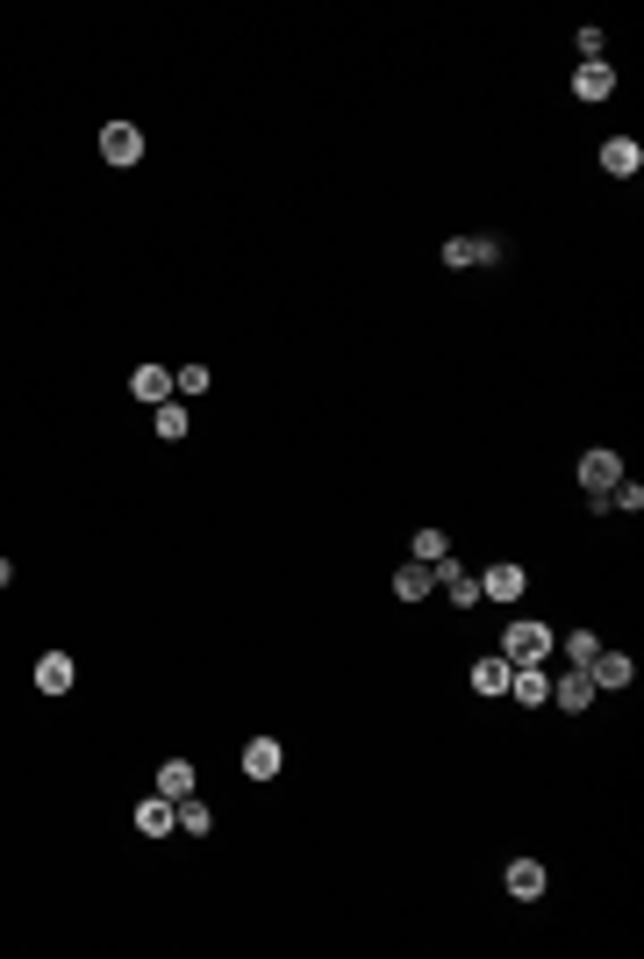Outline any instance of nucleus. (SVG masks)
Segmentation results:
<instances>
[{
  "label": "nucleus",
  "instance_id": "obj_4",
  "mask_svg": "<svg viewBox=\"0 0 644 959\" xmlns=\"http://www.w3.org/2000/svg\"><path fill=\"white\" fill-rule=\"evenodd\" d=\"M101 158H108V165H136V158H144V129H136V122H108V129H101Z\"/></svg>",
  "mask_w": 644,
  "mask_h": 959
},
{
  "label": "nucleus",
  "instance_id": "obj_25",
  "mask_svg": "<svg viewBox=\"0 0 644 959\" xmlns=\"http://www.w3.org/2000/svg\"><path fill=\"white\" fill-rule=\"evenodd\" d=\"M8 581H15V565H8V559H0V587H8Z\"/></svg>",
  "mask_w": 644,
  "mask_h": 959
},
{
  "label": "nucleus",
  "instance_id": "obj_16",
  "mask_svg": "<svg viewBox=\"0 0 644 959\" xmlns=\"http://www.w3.org/2000/svg\"><path fill=\"white\" fill-rule=\"evenodd\" d=\"M509 687H516V702H530V709L552 702V673H544V667H516V673H509Z\"/></svg>",
  "mask_w": 644,
  "mask_h": 959
},
{
  "label": "nucleus",
  "instance_id": "obj_13",
  "mask_svg": "<svg viewBox=\"0 0 644 959\" xmlns=\"http://www.w3.org/2000/svg\"><path fill=\"white\" fill-rule=\"evenodd\" d=\"M501 881H509L516 902H537V895H544V859H509V874H501Z\"/></svg>",
  "mask_w": 644,
  "mask_h": 959
},
{
  "label": "nucleus",
  "instance_id": "obj_20",
  "mask_svg": "<svg viewBox=\"0 0 644 959\" xmlns=\"http://www.w3.org/2000/svg\"><path fill=\"white\" fill-rule=\"evenodd\" d=\"M430 587H437V581H430V565H416V559H408L401 573H394V595H401V601H423Z\"/></svg>",
  "mask_w": 644,
  "mask_h": 959
},
{
  "label": "nucleus",
  "instance_id": "obj_2",
  "mask_svg": "<svg viewBox=\"0 0 644 959\" xmlns=\"http://www.w3.org/2000/svg\"><path fill=\"white\" fill-rule=\"evenodd\" d=\"M573 479H580V487H587V501H602V495H609V487H616V479H623V459H616V451H580Z\"/></svg>",
  "mask_w": 644,
  "mask_h": 959
},
{
  "label": "nucleus",
  "instance_id": "obj_9",
  "mask_svg": "<svg viewBox=\"0 0 644 959\" xmlns=\"http://www.w3.org/2000/svg\"><path fill=\"white\" fill-rule=\"evenodd\" d=\"M587 681H594V695H602V687H630V681H637V667H630L623 651H594V659H587Z\"/></svg>",
  "mask_w": 644,
  "mask_h": 959
},
{
  "label": "nucleus",
  "instance_id": "obj_19",
  "mask_svg": "<svg viewBox=\"0 0 644 959\" xmlns=\"http://www.w3.org/2000/svg\"><path fill=\"white\" fill-rule=\"evenodd\" d=\"M172 823H179L187 838H208V831H215V817H208V802H201V795H187V802H172Z\"/></svg>",
  "mask_w": 644,
  "mask_h": 959
},
{
  "label": "nucleus",
  "instance_id": "obj_23",
  "mask_svg": "<svg viewBox=\"0 0 644 959\" xmlns=\"http://www.w3.org/2000/svg\"><path fill=\"white\" fill-rule=\"evenodd\" d=\"M172 387H179V395H208V387H215V373H208V365H179V373H172Z\"/></svg>",
  "mask_w": 644,
  "mask_h": 959
},
{
  "label": "nucleus",
  "instance_id": "obj_5",
  "mask_svg": "<svg viewBox=\"0 0 644 959\" xmlns=\"http://www.w3.org/2000/svg\"><path fill=\"white\" fill-rule=\"evenodd\" d=\"M602 172H609V179H637V172H644V144L637 137H609V144H602Z\"/></svg>",
  "mask_w": 644,
  "mask_h": 959
},
{
  "label": "nucleus",
  "instance_id": "obj_17",
  "mask_svg": "<svg viewBox=\"0 0 644 959\" xmlns=\"http://www.w3.org/2000/svg\"><path fill=\"white\" fill-rule=\"evenodd\" d=\"M158 795H165V802H187V795H194V767H187V759H165V767H158Z\"/></svg>",
  "mask_w": 644,
  "mask_h": 959
},
{
  "label": "nucleus",
  "instance_id": "obj_18",
  "mask_svg": "<svg viewBox=\"0 0 644 959\" xmlns=\"http://www.w3.org/2000/svg\"><path fill=\"white\" fill-rule=\"evenodd\" d=\"M151 429H158V437H165V445H179V437H187V429H194V415L179 409V401H158V409H151Z\"/></svg>",
  "mask_w": 644,
  "mask_h": 959
},
{
  "label": "nucleus",
  "instance_id": "obj_1",
  "mask_svg": "<svg viewBox=\"0 0 644 959\" xmlns=\"http://www.w3.org/2000/svg\"><path fill=\"white\" fill-rule=\"evenodd\" d=\"M552 651H559V637H552V623H537V616H523V623L501 631V659H509V667H544Z\"/></svg>",
  "mask_w": 644,
  "mask_h": 959
},
{
  "label": "nucleus",
  "instance_id": "obj_10",
  "mask_svg": "<svg viewBox=\"0 0 644 959\" xmlns=\"http://www.w3.org/2000/svg\"><path fill=\"white\" fill-rule=\"evenodd\" d=\"M616 94V72L602 65V58H587V65L573 72V101H609Z\"/></svg>",
  "mask_w": 644,
  "mask_h": 959
},
{
  "label": "nucleus",
  "instance_id": "obj_6",
  "mask_svg": "<svg viewBox=\"0 0 644 959\" xmlns=\"http://www.w3.org/2000/svg\"><path fill=\"white\" fill-rule=\"evenodd\" d=\"M523 587H530V573H523L516 559H501V565H487V573H480V595H487V601H516Z\"/></svg>",
  "mask_w": 644,
  "mask_h": 959
},
{
  "label": "nucleus",
  "instance_id": "obj_12",
  "mask_svg": "<svg viewBox=\"0 0 644 959\" xmlns=\"http://www.w3.org/2000/svg\"><path fill=\"white\" fill-rule=\"evenodd\" d=\"M552 702H559V709H573V717H580V709L594 702V681H587V667H566V681H552Z\"/></svg>",
  "mask_w": 644,
  "mask_h": 959
},
{
  "label": "nucleus",
  "instance_id": "obj_8",
  "mask_svg": "<svg viewBox=\"0 0 644 959\" xmlns=\"http://www.w3.org/2000/svg\"><path fill=\"white\" fill-rule=\"evenodd\" d=\"M280 767H287L280 737H251V745H244V773H251V781H280Z\"/></svg>",
  "mask_w": 644,
  "mask_h": 959
},
{
  "label": "nucleus",
  "instance_id": "obj_21",
  "mask_svg": "<svg viewBox=\"0 0 644 959\" xmlns=\"http://www.w3.org/2000/svg\"><path fill=\"white\" fill-rule=\"evenodd\" d=\"M602 509H623V515H637V509H644V487H637V479H616L609 495H602Z\"/></svg>",
  "mask_w": 644,
  "mask_h": 959
},
{
  "label": "nucleus",
  "instance_id": "obj_22",
  "mask_svg": "<svg viewBox=\"0 0 644 959\" xmlns=\"http://www.w3.org/2000/svg\"><path fill=\"white\" fill-rule=\"evenodd\" d=\"M444 551H451V537H444V531H416V565H437Z\"/></svg>",
  "mask_w": 644,
  "mask_h": 959
},
{
  "label": "nucleus",
  "instance_id": "obj_11",
  "mask_svg": "<svg viewBox=\"0 0 644 959\" xmlns=\"http://www.w3.org/2000/svg\"><path fill=\"white\" fill-rule=\"evenodd\" d=\"M509 659H501V651H487V659H473V695H487V702H494V695H509Z\"/></svg>",
  "mask_w": 644,
  "mask_h": 959
},
{
  "label": "nucleus",
  "instance_id": "obj_14",
  "mask_svg": "<svg viewBox=\"0 0 644 959\" xmlns=\"http://www.w3.org/2000/svg\"><path fill=\"white\" fill-rule=\"evenodd\" d=\"M129 387H136V401H151V409H158V401H172V365H136Z\"/></svg>",
  "mask_w": 644,
  "mask_h": 959
},
{
  "label": "nucleus",
  "instance_id": "obj_3",
  "mask_svg": "<svg viewBox=\"0 0 644 959\" xmlns=\"http://www.w3.org/2000/svg\"><path fill=\"white\" fill-rule=\"evenodd\" d=\"M437 258L451 265V273H466V265H501V244H494V237H451Z\"/></svg>",
  "mask_w": 644,
  "mask_h": 959
},
{
  "label": "nucleus",
  "instance_id": "obj_24",
  "mask_svg": "<svg viewBox=\"0 0 644 959\" xmlns=\"http://www.w3.org/2000/svg\"><path fill=\"white\" fill-rule=\"evenodd\" d=\"M566 659H573V667H587V659H594V651H602V637H594V631H573V637H566Z\"/></svg>",
  "mask_w": 644,
  "mask_h": 959
},
{
  "label": "nucleus",
  "instance_id": "obj_7",
  "mask_svg": "<svg viewBox=\"0 0 644 959\" xmlns=\"http://www.w3.org/2000/svg\"><path fill=\"white\" fill-rule=\"evenodd\" d=\"M72 681H79L72 651H44V659H36V687H44V695H72Z\"/></svg>",
  "mask_w": 644,
  "mask_h": 959
},
{
  "label": "nucleus",
  "instance_id": "obj_15",
  "mask_svg": "<svg viewBox=\"0 0 644 959\" xmlns=\"http://www.w3.org/2000/svg\"><path fill=\"white\" fill-rule=\"evenodd\" d=\"M136 831H144V838H172V831H179V823H172V802H165V795L136 802Z\"/></svg>",
  "mask_w": 644,
  "mask_h": 959
}]
</instances>
